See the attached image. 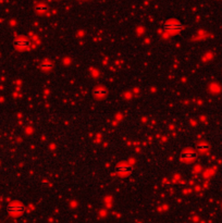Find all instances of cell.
Segmentation results:
<instances>
[{"mask_svg":"<svg viewBox=\"0 0 222 223\" xmlns=\"http://www.w3.org/2000/svg\"><path fill=\"white\" fill-rule=\"evenodd\" d=\"M183 29V25L177 21H169L163 25V31L170 33V34H175Z\"/></svg>","mask_w":222,"mask_h":223,"instance_id":"cell-1","label":"cell"},{"mask_svg":"<svg viewBox=\"0 0 222 223\" xmlns=\"http://www.w3.org/2000/svg\"><path fill=\"white\" fill-rule=\"evenodd\" d=\"M25 207L20 202H12L8 206V212L12 215H20L24 212Z\"/></svg>","mask_w":222,"mask_h":223,"instance_id":"cell-2","label":"cell"},{"mask_svg":"<svg viewBox=\"0 0 222 223\" xmlns=\"http://www.w3.org/2000/svg\"><path fill=\"white\" fill-rule=\"evenodd\" d=\"M14 46H15V48L18 49V50H27V49L31 48L32 43H31V40L27 39V38L21 37V38H18V39L14 40Z\"/></svg>","mask_w":222,"mask_h":223,"instance_id":"cell-3","label":"cell"},{"mask_svg":"<svg viewBox=\"0 0 222 223\" xmlns=\"http://www.w3.org/2000/svg\"><path fill=\"white\" fill-rule=\"evenodd\" d=\"M197 158V154L194 150L190 149H186L181 154V160L184 162H192Z\"/></svg>","mask_w":222,"mask_h":223,"instance_id":"cell-4","label":"cell"},{"mask_svg":"<svg viewBox=\"0 0 222 223\" xmlns=\"http://www.w3.org/2000/svg\"><path fill=\"white\" fill-rule=\"evenodd\" d=\"M92 94L95 97L97 98H103V97H106L107 94H108V90L105 86H97L95 89L92 90Z\"/></svg>","mask_w":222,"mask_h":223,"instance_id":"cell-5","label":"cell"},{"mask_svg":"<svg viewBox=\"0 0 222 223\" xmlns=\"http://www.w3.org/2000/svg\"><path fill=\"white\" fill-rule=\"evenodd\" d=\"M116 171L121 174H130L132 173L133 167L130 165H120L119 167H116Z\"/></svg>","mask_w":222,"mask_h":223,"instance_id":"cell-6","label":"cell"},{"mask_svg":"<svg viewBox=\"0 0 222 223\" xmlns=\"http://www.w3.org/2000/svg\"><path fill=\"white\" fill-rule=\"evenodd\" d=\"M40 69L44 70V71H49V70L53 69V63L49 60H44L40 63Z\"/></svg>","mask_w":222,"mask_h":223,"instance_id":"cell-7","label":"cell"},{"mask_svg":"<svg viewBox=\"0 0 222 223\" xmlns=\"http://www.w3.org/2000/svg\"><path fill=\"white\" fill-rule=\"evenodd\" d=\"M35 10H36L37 12H39V13H44V12H47L48 7L45 3H37V5H35Z\"/></svg>","mask_w":222,"mask_h":223,"instance_id":"cell-8","label":"cell"},{"mask_svg":"<svg viewBox=\"0 0 222 223\" xmlns=\"http://www.w3.org/2000/svg\"><path fill=\"white\" fill-rule=\"evenodd\" d=\"M197 149H198V151L205 152L209 149V145L207 143H205V141H203V143H199L198 145H197Z\"/></svg>","mask_w":222,"mask_h":223,"instance_id":"cell-9","label":"cell"}]
</instances>
